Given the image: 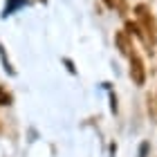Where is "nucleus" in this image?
Wrapping results in <instances>:
<instances>
[{
	"label": "nucleus",
	"instance_id": "f257e3e1",
	"mask_svg": "<svg viewBox=\"0 0 157 157\" xmlns=\"http://www.w3.org/2000/svg\"><path fill=\"white\" fill-rule=\"evenodd\" d=\"M135 13H137V23H139L141 32L146 36V47L153 49L157 45V20L153 16L151 7L146 2H139V5H135Z\"/></svg>",
	"mask_w": 157,
	"mask_h": 157
},
{
	"label": "nucleus",
	"instance_id": "f03ea898",
	"mask_svg": "<svg viewBox=\"0 0 157 157\" xmlns=\"http://www.w3.org/2000/svg\"><path fill=\"white\" fill-rule=\"evenodd\" d=\"M130 70H128V74H130V81L137 85V88H141V85H146V63H144V59H141V56L135 52L130 59Z\"/></svg>",
	"mask_w": 157,
	"mask_h": 157
},
{
	"label": "nucleus",
	"instance_id": "7ed1b4c3",
	"mask_svg": "<svg viewBox=\"0 0 157 157\" xmlns=\"http://www.w3.org/2000/svg\"><path fill=\"white\" fill-rule=\"evenodd\" d=\"M115 45H117V49H119V54L121 56H130L135 54V45H132V36L128 32H117L115 34Z\"/></svg>",
	"mask_w": 157,
	"mask_h": 157
},
{
	"label": "nucleus",
	"instance_id": "20e7f679",
	"mask_svg": "<svg viewBox=\"0 0 157 157\" xmlns=\"http://www.w3.org/2000/svg\"><path fill=\"white\" fill-rule=\"evenodd\" d=\"M146 101H148V115L153 119H157V90H155V94L146 97Z\"/></svg>",
	"mask_w": 157,
	"mask_h": 157
},
{
	"label": "nucleus",
	"instance_id": "39448f33",
	"mask_svg": "<svg viewBox=\"0 0 157 157\" xmlns=\"http://www.w3.org/2000/svg\"><path fill=\"white\" fill-rule=\"evenodd\" d=\"M11 103V94L5 88H0V105H9Z\"/></svg>",
	"mask_w": 157,
	"mask_h": 157
},
{
	"label": "nucleus",
	"instance_id": "423d86ee",
	"mask_svg": "<svg viewBox=\"0 0 157 157\" xmlns=\"http://www.w3.org/2000/svg\"><path fill=\"white\" fill-rule=\"evenodd\" d=\"M20 2H23V0H11V5H7V7H5V16H9V13L13 11V7L20 5Z\"/></svg>",
	"mask_w": 157,
	"mask_h": 157
},
{
	"label": "nucleus",
	"instance_id": "0eeeda50",
	"mask_svg": "<svg viewBox=\"0 0 157 157\" xmlns=\"http://www.w3.org/2000/svg\"><path fill=\"white\" fill-rule=\"evenodd\" d=\"M148 148H151V144H148V141H144V144L139 146V157H146V153H148Z\"/></svg>",
	"mask_w": 157,
	"mask_h": 157
},
{
	"label": "nucleus",
	"instance_id": "6e6552de",
	"mask_svg": "<svg viewBox=\"0 0 157 157\" xmlns=\"http://www.w3.org/2000/svg\"><path fill=\"white\" fill-rule=\"evenodd\" d=\"M103 5H105V7H110V9H115V5H117V0H103Z\"/></svg>",
	"mask_w": 157,
	"mask_h": 157
}]
</instances>
